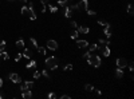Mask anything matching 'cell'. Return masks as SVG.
Returning a JSON list of instances; mask_svg holds the SVG:
<instances>
[{
    "label": "cell",
    "mask_w": 134,
    "mask_h": 99,
    "mask_svg": "<svg viewBox=\"0 0 134 99\" xmlns=\"http://www.w3.org/2000/svg\"><path fill=\"white\" fill-rule=\"evenodd\" d=\"M46 67L48 70H56L58 68V59L55 56H50L46 59Z\"/></svg>",
    "instance_id": "1"
},
{
    "label": "cell",
    "mask_w": 134,
    "mask_h": 99,
    "mask_svg": "<svg viewBox=\"0 0 134 99\" xmlns=\"http://www.w3.org/2000/svg\"><path fill=\"white\" fill-rule=\"evenodd\" d=\"M87 62H89L90 66H93V67H95V68L101 67V64H102L101 56H98V55H90V58L87 59Z\"/></svg>",
    "instance_id": "2"
},
{
    "label": "cell",
    "mask_w": 134,
    "mask_h": 99,
    "mask_svg": "<svg viewBox=\"0 0 134 99\" xmlns=\"http://www.w3.org/2000/svg\"><path fill=\"white\" fill-rule=\"evenodd\" d=\"M76 8H78V11H87L89 9V1L87 0H81V1L76 4Z\"/></svg>",
    "instance_id": "3"
},
{
    "label": "cell",
    "mask_w": 134,
    "mask_h": 99,
    "mask_svg": "<svg viewBox=\"0 0 134 99\" xmlns=\"http://www.w3.org/2000/svg\"><path fill=\"white\" fill-rule=\"evenodd\" d=\"M28 15L31 20H36V12L34 9V3H31V1H30V6H28Z\"/></svg>",
    "instance_id": "4"
},
{
    "label": "cell",
    "mask_w": 134,
    "mask_h": 99,
    "mask_svg": "<svg viewBox=\"0 0 134 99\" xmlns=\"http://www.w3.org/2000/svg\"><path fill=\"white\" fill-rule=\"evenodd\" d=\"M47 48L51 50V51H56V50H58V42L48 40V42H47Z\"/></svg>",
    "instance_id": "5"
},
{
    "label": "cell",
    "mask_w": 134,
    "mask_h": 99,
    "mask_svg": "<svg viewBox=\"0 0 134 99\" xmlns=\"http://www.w3.org/2000/svg\"><path fill=\"white\" fill-rule=\"evenodd\" d=\"M115 63H117V67H119V68H125L127 66V62H126L125 58H118Z\"/></svg>",
    "instance_id": "6"
},
{
    "label": "cell",
    "mask_w": 134,
    "mask_h": 99,
    "mask_svg": "<svg viewBox=\"0 0 134 99\" xmlns=\"http://www.w3.org/2000/svg\"><path fill=\"white\" fill-rule=\"evenodd\" d=\"M9 79H11L12 82H14V83H16V85H18V83H20V76L18 75V74H15V72H12V74H9Z\"/></svg>",
    "instance_id": "7"
},
{
    "label": "cell",
    "mask_w": 134,
    "mask_h": 99,
    "mask_svg": "<svg viewBox=\"0 0 134 99\" xmlns=\"http://www.w3.org/2000/svg\"><path fill=\"white\" fill-rule=\"evenodd\" d=\"M98 50H101V51H102V55L105 56V58H107V56L110 55V48H109V46H106V47H98Z\"/></svg>",
    "instance_id": "8"
},
{
    "label": "cell",
    "mask_w": 134,
    "mask_h": 99,
    "mask_svg": "<svg viewBox=\"0 0 134 99\" xmlns=\"http://www.w3.org/2000/svg\"><path fill=\"white\" fill-rule=\"evenodd\" d=\"M76 47L78 48H86V47H89V42L87 40H78L76 42Z\"/></svg>",
    "instance_id": "9"
},
{
    "label": "cell",
    "mask_w": 134,
    "mask_h": 99,
    "mask_svg": "<svg viewBox=\"0 0 134 99\" xmlns=\"http://www.w3.org/2000/svg\"><path fill=\"white\" fill-rule=\"evenodd\" d=\"M103 32H105V35L107 36V38H110V36H111V34H113V32H111V26L109 23H107V26L103 27Z\"/></svg>",
    "instance_id": "10"
},
{
    "label": "cell",
    "mask_w": 134,
    "mask_h": 99,
    "mask_svg": "<svg viewBox=\"0 0 134 99\" xmlns=\"http://www.w3.org/2000/svg\"><path fill=\"white\" fill-rule=\"evenodd\" d=\"M63 15L66 16V18H71V16H73V9H71L70 7H66V8H64Z\"/></svg>",
    "instance_id": "11"
},
{
    "label": "cell",
    "mask_w": 134,
    "mask_h": 99,
    "mask_svg": "<svg viewBox=\"0 0 134 99\" xmlns=\"http://www.w3.org/2000/svg\"><path fill=\"white\" fill-rule=\"evenodd\" d=\"M22 96H23L24 99H31V98H32V92H31V90H26V91H23V92H22Z\"/></svg>",
    "instance_id": "12"
},
{
    "label": "cell",
    "mask_w": 134,
    "mask_h": 99,
    "mask_svg": "<svg viewBox=\"0 0 134 99\" xmlns=\"http://www.w3.org/2000/svg\"><path fill=\"white\" fill-rule=\"evenodd\" d=\"M22 55H23L26 59H31L32 58V51H31V50H28V48H26V50H24V52L22 54Z\"/></svg>",
    "instance_id": "13"
},
{
    "label": "cell",
    "mask_w": 134,
    "mask_h": 99,
    "mask_svg": "<svg viewBox=\"0 0 134 99\" xmlns=\"http://www.w3.org/2000/svg\"><path fill=\"white\" fill-rule=\"evenodd\" d=\"M115 76H117L118 79H122V78H123V71H122V68H119V67L115 68Z\"/></svg>",
    "instance_id": "14"
},
{
    "label": "cell",
    "mask_w": 134,
    "mask_h": 99,
    "mask_svg": "<svg viewBox=\"0 0 134 99\" xmlns=\"http://www.w3.org/2000/svg\"><path fill=\"white\" fill-rule=\"evenodd\" d=\"M78 32H82V34H89V32H90V28H89L87 26H82V27H79Z\"/></svg>",
    "instance_id": "15"
},
{
    "label": "cell",
    "mask_w": 134,
    "mask_h": 99,
    "mask_svg": "<svg viewBox=\"0 0 134 99\" xmlns=\"http://www.w3.org/2000/svg\"><path fill=\"white\" fill-rule=\"evenodd\" d=\"M15 44H16V47H18V48H24V40H23V39H19V40L16 42Z\"/></svg>",
    "instance_id": "16"
},
{
    "label": "cell",
    "mask_w": 134,
    "mask_h": 99,
    "mask_svg": "<svg viewBox=\"0 0 134 99\" xmlns=\"http://www.w3.org/2000/svg\"><path fill=\"white\" fill-rule=\"evenodd\" d=\"M36 67V60H30V63L26 66V68H34Z\"/></svg>",
    "instance_id": "17"
},
{
    "label": "cell",
    "mask_w": 134,
    "mask_h": 99,
    "mask_svg": "<svg viewBox=\"0 0 134 99\" xmlns=\"http://www.w3.org/2000/svg\"><path fill=\"white\" fill-rule=\"evenodd\" d=\"M48 9H50V12H52V14H56V12H58V7L56 6H51V4H50Z\"/></svg>",
    "instance_id": "18"
},
{
    "label": "cell",
    "mask_w": 134,
    "mask_h": 99,
    "mask_svg": "<svg viewBox=\"0 0 134 99\" xmlns=\"http://www.w3.org/2000/svg\"><path fill=\"white\" fill-rule=\"evenodd\" d=\"M36 50H38V52L42 54V55H46V52H47L44 47H39V46H38V47H36Z\"/></svg>",
    "instance_id": "19"
},
{
    "label": "cell",
    "mask_w": 134,
    "mask_h": 99,
    "mask_svg": "<svg viewBox=\"0 0 134 99\" xmlns=\"http://www.w3.org/2000/svg\"><path fill=\"white\" fill-rule=\"evenodd\" d=\"M134 14V7L133 4H129L127 6V15H133Z\"/></svg>",
    "instance_id": "20"
},
{
    "label": "cell",
    "mask_w": 134,
    "mask_h": 99,
    "mask_svg": "<svg viewBox=\"0 0 134 99\" xmlns=\"http://www.w3.org/2000/svg\"><path fill=\"white\" fill-rule=\"evenodd\" d=\"M0 56H1V59H4V60H8V59H9L8 52H6V51H3V52L0 54Z\"/></svg>",
    "instance_id": "21"
},
{
    "label": "cell",
    "mask_w": 134,
    "mask_h": 99,
    "mask_svg": "<svg viewBox=\"0 0 134 99\" xmlns=\"http://www.w3.org/2000/svg\"><path fill=\"white\" fill-rule=\"evenodd\" d=\"M22 15H28V7H27V6H23V7H22Z\"/></svg>",
    "instance_id": "22"
},
{
    "label": "cell",
    "mask_w": 134,
    "mask_h": 99,
    "mask_svg": "<svg viewBox=\"0 0 134 99\" xmlns=\"http://www.w3.org/2000/svg\"><path fill=\"white\" fill-rule=\"evenodd\" d=\"M78 35H79V32H78V31H73V32H71V36H70V38L73 39V40H75V39L78 38Z\"/></svg>",
    "instance_id": "23"
},
{
    "label": "cell",
    "mask_w": 134,
    "mask_h": 99,
    "mask_svg": "<svg viewBox=\"0 0 134 99\" xmlns=\"http://www.w3.org/2000/svg\"><path fill=\"white\" fill-rule=\"evenodd\" d=\"M30 42H31V44H32V47H34V48H36V47H38V42H36L35 38H31V39H30Z\"/></svg>",
    "instance_id": "24"
},
{
    "label": "cell",
    "mask_w": 134,
    "mask_h": 99,
    "mask_svg": "<svg viewBox=\"0 0 134 99\" xmlns=\"http://www.w3.org/2000/svg\"><path fill=\"white\" fill-rule=\"evenodd\" d=\"M89 48H90V52H94V51H97V50H98V44H91Z\"/></svg>",
    "instance_id": "25"
},
{
    "label": "cell",
    "mask_w": 134,
    "mask_h": 99,
    "mask_svg": "<svg viewBox=\"0 0 134 99\" xmlns=\"http://www.w3.org/2000/svg\"><path fill=\"white\" fill-rule=\"evenodd\" d=\"M85 90L87 91V92H90V91L94 90V87H93L91 85H89V83H87V85H85Z\"/></svg>",
    "instance_id": "26"
},
{
    "label": "cell",
    "mask_w": 134,
    "mask_h": 99,
    "mask_svg": "<svg viewBox=\"0 0 134 99\" xmlns=\"http://www.w3.org/2000/svg\"><path fill=\"white\" fill-rule=\"evenodd\" d=\"M42 75H43L46 79H51V78H50V74H48V71H47V70H43V71H42Z\"/></svg>",
    "instance_id": "27"
},
{
    "label": "cell",
    "mask_w": 134,
    "mask_h": 99,
    "mask_svg": "<svg viewBox=\"0 0 134 99\" xmlns=\"http://www.w3.org/2000/svg\"><path fill=\"white\" fill-rule=\"evenodd\" d=\"M58 4H59V6H62V7H66L67 0H58Z\"/></svg>",
    "instance_id": "28"
},
{
    "label": "cell",
    "mask_w": 134,
    "mask_h": 99,
    "mask_svg": "<svg viewBox=\"0 0 134 99\" xmlns=\"http://www.w3.org/2000/svg\"><path fill=\"white\" fill-rule=\"evenodd\" d=\"M64 71H71L73 70V64H66V67L63 68Z\"/></svg>",
    "instance_id": "29"
},
{
    "label": "cell",
    "mask_w": 134,
    "mask_h": 99,
    "mask_svg": "<svg viewBox=\"0 0 134 99\" xmlns=\"http://www.w3.org/2000/svg\"><path fill=\"white\" fill-rule=\"evenodd\" d=\"M26 90H30V88L27 87V85H26V83H23V85L20 86V91L23 92V91H26Z\"/></svg>",
    "instance_id": "30"
},
{
    "label": "cell",
    "mask_w": 134,
    "mask_h": 99,
    "mask_svg": "<svg viewBox=\"0 0 134 99\" xmlns=\"http://www.w3.org/2000/svg\"><path fill=\"white\" fill-rule=\"evenodd\" d=\"M26 85H27V87H28L30 90H31V88L34 87V82H30V80H27V82H26Z\"/></svg>",
    "instance_id": "31"
},
{
    "label": "cell",
    "mask_w": 134,
    "mask_h": 99,
    "mask_svg": "<svg viewBox=\"0 0 134 99\" xmlns=\"http://www.w3.org/2000/svg\"><path fill=\"white\" fill-rule=\"evenodd\" d=\"M90 55H91V52H90V51H87V52H85V54H83V59H86V60H87V59L90 58Z\"/></svg>",
    "instance_id": "32"
},
{
    "label": "cell",
    "mask_w": 134,
    "mask_h": 99,
    "mask_svg": "<svg viewBox=\"0 0 134 99\" xmlns=\"http://www.w3.org/2000/svg\"><path fill=\"white\" fill-rule=\"evenodd\" d=\"M40 78V72H39V71H35V72H34V79H39Z\"/></svg>",
    "instance_id": "33"
},
{
    "label": "cell",
    "mask_w": 134,
    "mask_h": 99,
    "mask_svg": "<svg viewBox=\"0 0 134 99\" xmlns=\"http://www.w3.org/2000/svg\"><path fill=\"white\" fill-rule=\"evenodd\" d=\"M87 14H89V16H95L97 12H95V11H90V9H87Z\"/></svg>",
    "instance_id": "34"
},
{
    "label": "cell",
    "mask_w": 134,
    "mask_h": 99,
    "mask_svg": "<svg viewBox=\"0 0 134 99\" xmlns=\"http://www.w3.org/2000/svg\"><path fill=\"white\" fill-rule=\"evenodd\" d=\"M22 56H23V55H22V54L19 52L18 55H16V58H15V62H19V60H20V59H22Z\"/></svg>",
    "instance_id": "35"
},
{
    "label": "cell",
    "mask_w": 134,
    "mask_h": 99,
    "mask_svg": "<svg viewBox=\"0 0 134 99\" xmlns=\"http://www.w3.org/2000/svg\"><path fill=\"white\" fill-rule=\"evenodd\" d=\"M47 96H48L50 99H55V98H56V95H55V94H54V92H50Z\"/></svg>",
    "instance_id": "36"
},
{
    "label": "cell",
    "mask_w": 134,
    "mask_h": 99,
    "mask_svg": "<svg viewBox=\"0 0 134 99\" xmlns=\"http://www.w3.org/2000/svg\"><path fill=\"white\" fill-rule=\"evenodd\" d=\"M70 26L73 27V28H76V27H78V24H76V21H75V20H73V21L70 23Z\"/></svg>",
    "instance_id": "37"
},
{
    "label": "cell",
    "mask_w": 134,
    "mask_h": 99,
    "mask_svg": "<svg viewBox=\"0 0 134 99\" xmlns=\"http://www.w3.org/2000/svg\"><path fill=\"white\" fill-rule=\"evenodd\" d=\"M98 24H101V26H107V21H103V20H98Z\"/></svg>",
    "instance_id": "38"
},
{
    "label": "cell",
    "mask_w": 134,
    "mask_h": 99,
    "mask_svg": "<svg viewBox=\"0 0 134 99\" xmlns=\"http://www.w3.org/2000/svg\"><path fill=\"white\" fill-rule=\"evenodd\" d=\"M40 3H42V4H44V6H47V4L50 3V0H40Z\"/></svg>",
    "instance_id": "39"
},
{
    "label": "cell",
    "mask_w": 134,
    "mask_h": 99,
    "mask_svg": "<svg viewBox=\"0 0 134 99\" xmlns=\"http://www.w3.org/2000/svg\"><path fill=\"white\" fill-rule=\"evenodd\" d=\"M98 43H99V44H105L106 42H105V39H102V38H101V39L98 40Z\"/></svg>",
    "instance_id": "40"
},
{
    "label": "cell",
    "mask_w": 134,
    "mask_h": 99,
    "mask_svg": "<svg viewBox=\"0 0 134 99\" xmlns=\"http://www.w3.org/2000/svg\"><path fill=\"white\" fill-rule=\"evenodd\" d=\"M129 70H130V71H133V70H134V64H133V63L129 64Z\"/></svg>",
    "instance_id": "41"
},
{
    "label": "cell",
    "mask_w": 134,
    "mask_h": 99,
    "mask_svg": "<svg viewBox=\"0 0 134 99\" xmlns=\"http://www.w3.org/2000/svg\"><path fill=\"white\" fill-rule=\"evenodd\" d=\"M60 98H62V99H70L71 96H70V95H62Z\"/></svg>",
    "instance_id": "42"
},
{
    "label": "cell",
    "mask_w": 134,
    "mask_h": 99,
    "mask_svg": "<svg viewBox=\"0 0 134 99\" xmlns=\"http://www.w3.org/2000/svg\"><path fill=\"white\" fill-rule=\"evenodd\" d=\"M95 92H97V95H102V92H101V90H95Z\"/></svg>",
    "instance_id": "43"
},
{
    "label": "cell",
    "mask_w": 134,
    "mask_h": 99,
    "mask_svg": "<svg viewBox=\"0 0 134 99\" xmlns=\"http://www.w3.org/2000/svg\"><path fill=\"white\" fill-rule=\"evenodd\" d=\"M3 86V79H0V87Z\"/></svg>",
    "instance_id": "44"
},
{
    "label": "cell",
    "mask_w": 134,
    "mask_h": 99,
    "mask_svg": "<svg viewBox=\"0 0 134 99\" xmlns=\"http://www.w3.org/2000/svg\"><path fill=\"white\" fill-rule=\"evenodd\" d=\"M20 1H23V3H26V1H27V0H20Z\"/></svg>",
    "instance_id": "45"
},
{
    "label": "cell",
    "mask_w": 134,
    "mask_h": 99,
    "mask_svg": "<svg viewBox=\"0 0 134 99\" xmlns=\"http://www.w3.org/2000/svg\"><path fill=\"white\" fill-rule=\"evenodd\" d=\"M0 63H1V56H0Z\"/></svg>",
    "instance_id": "46"
},
{
    "label": "cell",
    "mask_w": 134,
    "mask_h": 99,
    "mask_svg": "<svg viewBox=\"0 0 134 99\" xmlns=\"http://www.w3.org/2000/svg\"><path fill=\"white\" fill-rule=\"evenodd\" d=\"M8 1H15V0H8Z\"/></svg>",
    "instance_id": "47"
}]
</instances>
